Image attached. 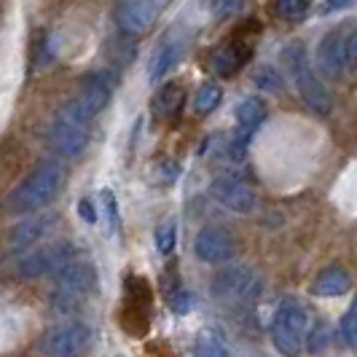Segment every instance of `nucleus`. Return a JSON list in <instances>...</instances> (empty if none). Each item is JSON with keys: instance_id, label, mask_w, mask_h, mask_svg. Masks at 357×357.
Masks as SVG:
<instances>
[{"instance_id": "1", "label": "nucleus", "mask_w": 357, "mask_h": 357, "mask_svg": "<svg viewBox=\"0 0 357 357\" xmlns=\"http://www.w3.org/2000/svg\"><path fill=\"white\" fill-rule=\"evenodd\" d=\"M65 185V169L56 161H46L38 169H33L27 178L19 183L17 188L6 197V213L11 215H27L38 213L43 207H49L54 199L59 197Z\"/></svg>"}, {"instance_id": "2", "label": "nucleus", "mask_w": 357, "mask_h": 357, "mask_svg": "<svg viewBox=\"0 0 357 357\" xmlns=\"http://www.w3.org/2000/svg\"><path fill=\"white\" fill-rule=\"evenodd\" d=\"M282 62H285V68L290 70V75H293L301 100H304L314 113L328 116L331 107H333V100H331V91L325 89V84L317 78V73L312 70V62H309V56H306L304 43H298V40H296V43H287L285 52H282Z\"/></svg>"}, {"instance_id": "3", "label": "nucleus", "mask_w": 357, "mask_h": 357, "mask_svg": "<svg viewBox=\"0 0 357 357\" xmlns=\"http://www.w3.org/2000/svg\"><path fill=\"white\" fill-rule=\"evenodd\" d=\"M309 328V314L306 306L298 298H282L277 312H274V325H271V341L280 349V355L296 357L301 352Z\"/></svg>"}, {"instance_id": "4", "label": "nucleus", "mask_w": 357, "mask_h": 357, "mask_svg": "<svg viewBox=\"0 0 357 357\" xmlns=\"http://www.w3.org/2000/svg\"><path fill=\"white\" fill-rule=\"evenodd\" d=\"M113 89H116V81L107 70H94L91 75L84 78V84L78 86L75 97H73L68 105L62 107L68 116L78 119L81 124H89L102 113L113 97Z\"/></svg>"}, {"instance_id": "5", "label": "nucleus", "mask_w": 357, "mask_h": 357, "mask_svg": "<svg viewBox=\"0 0 357 357\" xmlns=\"http://www.w3.org/2000/svg\"><path fill=\"white\" fill-rule=\"evenodd\" d=\"M261 277L248 266H229L213 280V296L223 304H250L261 293Z\"/></svg>"}, {"instance_id": "6", "label": "nucleus", "mask_w": 357, "mask_h": 357, "mask_svg": "<svg viewBox=\"0 0 357 357\" xmlns=\"http://www.w3.org/2000/svg\"><path fill=\"white\" fill-rule=\"evenodd\" d=\"M258 22L255 19H250V22H245V24H239V30H236V36L229 38L226 43H220L218 49L213 52V70L218 73V75H223V78H231V75H236V73L242 70L248 62H250L252 56V49H250V40L245 36H255L258 33Z\"/></svg>"}, {"instance_id": "7", "label": "nucleus", "mask_w": 357, "mask_h": 357, "mask_svg": "<svg viewBox=\"0 0 357 357\" xmlns=\"http://www.w3.org/2000/svg\"><path fill=\"white\" fill-rule=\"evenodd\" d=\"M49 145L56 156H65V159L81 156L89 145V124H81L78 119L59 110L49 126Z\"/></svg>"}, {"instance_id": "8", "label": "nucleus", "mask_w": 357, "mask_h": 357, "mask_svg": "<svg viewBox=\"0 0 357 357\" xmlns=\"http://www.w3.org/2000/svg\"><path fill=\"white\" fill-rule=\"evenodd\" d=\"M70 258H75V252L68 242H54V245H46V248H38L36 252L24 255L19 261L17 274L24 277V280H36V277H52L59 268L65 266Z\"/></svg>"}, {"instance_id": "9", "label": "nucleus", "mask_w": 357, "mask_h": 357, "mask_svg": "<svg viewBox=\"0 0 357 357\" xmlns=\"http://www.w3.org/2000/svg\"><path fill=\"white\" fill-rule=\"evenodd\" d=\"M91 344V331L84 322H65L49 331L43 339V352L49 357H81Z\"/></svg>"}, {"instance_id": "10", "label": "nucleus", "mask_w": 357, "mask_h": 357, "mask_svg": "<svg viewBox=\"0 0 357 357\" xmlns=\"http://www.w3.org/2000/svg\"><path fill=\"white\" fill-rule=\"evenodd\" d=\"M210 194H213L226 210L239 213V215L252 213L255 204H258L255 191H252L250 185L239 178V175H218V178L210 183Z\"/></svg>"}, {"instance_id": "11", "label": "nucleus", "mask_w": 357, "mask_h": 357, "mask_svg": "<svg viewBox=\"0 0 357 357\" xmlns=\"http://www.w3.org/2000/svg\"><path fill=\"white\" fill-rule=\"evenodd\" d=\"M234 250H236V242L226 229H218V226H207L197 234V242H194V252L202 264H226L231 261Z\"/></svg>"}, {"instance_id": "12", "label": "nucleus", "mask_w": 357, "mask_h": 357, "mask_svg": "<svg viewBox=\"0 0 357 357\" xmlns=\"http://www.w3.org/2000/svg\"><path fill=\"white\" fill-rule=\"evenodd\" d=\"M54 277H56V290L54 293H65L73 298H81L84 293H89L94 287V280H97L94 266L89 261H81V258H70Z\"/></svg>"}, {"instance_id": "13", "label": "nucleus", "mask_w": 357, "mask_h": 357, "mask_svg": "<svg viewBox=\"0 0 357 357\" xmlns=\"http://www.w3.org/2000/svg\"><path fill=\"white\" fill-rule=\"evenodd\" d=\"M156 11L148 8L143 0H119L116 3V19H119V27L129 33V36H137L145 33L153 22H156Z\"/></svg>"}, {"instance_id": "14", "label": "nucleus", "mask_w": 357, "mask_h": 357, "mask_svg": "<svg viewBox=\"0 0 357 357\" xmlns=\"http://www.w3.org/2000/svg\"><path fill=\"white\" fill-rule=\"evenodd\" d=\"M183 102H185L183 84H180V81H169V84H164V86L153 94L151 110H153V116H156L159 121L172 124V121H178L180 113H183Z\"/></svg>"}, {"instance_id": "15", "label": "nucleus", "mask_w": 357, "mask_h": 357, "mask_svg": "<svg viewBox=\"0 0 357 357\" xmlns=\"http://www.w3.org/2000/svg\"><path fill=\"white\" fill-rule=\"evenodd\" d=\"M317 68L328 78H339L344 73V36L328 33L317 46Z\"/></svg>"}, {"instance_id": "16", "label": "nucleus", "mask_w": 357, "mask_h": 357, "mask_svg": "<svg viewBox=\"0 0 357 357\" xmlns=\"http://www.w3.org/2000/svg\"><path fill=\"white\" fill-rule=\"evenodd\" d=\"M185 52L183 40H175V38H164L156 52L151 56V68H148V78L151 81H161L169 70H175L180 62V56Z\"/></svg>"}, {"instance_id": "17", "label": "nucleus", "mask_w": 357, "mask_h": 357, "mask_svg": "<svg viewBox=\"0 0 357 357\" xmlns=\"http://www.w3.org/2000/svg\"><path fill=\"white\" fill-rule=\"evenodd\" d=\"M352 285V277H349V271L341 266H328L322 271L320 277L314 280V296H322V298H336V296H344L347 290Z\"/></svg>"}, {"instance_id": "18", "label": "nucleus", "mask_w": 357, "mask_h": 357, "mask_svg": "<svg viewBox=\"0 0 357 357\" xmlns=\"http://www.w3.org/2000/svg\"><path fill=\"white\" fill-rule=\"evenodd\" d=\"M52 226V218H36V220H24V223H17L11 234H8V245L14 250H22V248H30L36 245L43 234L49 231Z\"/></svg>"}, {"instance_id": "19", "label": "nucleus", "mask_w": 357, "mask_h": 357, "mask_svg": "<svg viewBox=\"0 0 357 357\" xmlns=\"http://www.w3.org/2000/svg\"><path fill=\"white\" fill-rule=\"evenodd\" d=\"M264 119H266V102L261 97H248V100H242L239 107H236V124H239L242 132H248V135H252Z\"/></svg>"}, {"instance_id": "20", "label": "nucleus", "mask_w": 357, "mask_h": 357, "mask_svg": "<svg viewBox=\"0 0 357 357\" xmlns=\"http://www.w3.org/2000/svg\"><path fill=\"white\" fill-rule=\"evenodd\" d=\"M194 355L197 357H229V349H226V341L220 339L215 331H204L197 339Z\"/></svg>"}, {"instance_id": "21", "label": "nucleus", "mask_w": 357, "mask_h": 357, "mask_svg": "<svg viewBox=\"0 0 357 357\" xmlns=\"http://www.w3.org/2000/svg\"><path fill=\"white\" fill-rule=\"evenodd\" d=\"M220 100H223V91H220V86H215V84H204V86L197 91L194 107H197L199 116H210L213 110H218Z\"/></svg>"}, {"instance_id": "22", "label": "nucleus", "mask_w": 357, "mask_h": 357, "mask_svg": "<svg viewBox=\"0 0 357 357\" xmlns=\"http://www.w3.org/2000/svg\"><path fill=\"white\" fill-rule=\"evenodd\" d=\"M309 6L312 0H271V11L282 19H301Z\"/></svg>"}, {"instance_id": "23", "label": "nucleus", "mask_w": 357, "mask_h": 357, "mask_svg": "<svg viewBox=\"0 0 357 357\" xmlns=\"http://www.w3.org/2000/svg\"><path fill=\"white\" fill-rule=\"evenodd\" d=\"M175 242H178V226H175V220L161 223L159 229H156V250L161 255H169V252L175 250Z\"/></svg>"}, {"instance_id": "24", "label": "nucleus", "mask_w": 357, "mask_h": 357, "mask_svg": "<svg viewBox=\"0 0 357 357\" xmlns=\"http://www.w3.org/2000/svg\"><path fill=\"white\" fill-rule=\"evenodd\" d=\"M252 81H255V86L261 91H282V78H280V73L274 70V68H268V65L258 68Z\"/></svg>"}, {"instance_id": "25", "label": "nucleus", "mask_w": 357, "mask_h": 357, "mask_svg": "<svg viewBox=\"0 0 357 357\" xmlns=\"http://www.w3.org/2000/svg\"><path fill=\"white\" fill-rule=\"evenodd\" d=\"M248 143H250V135L248 132H234L231 140L226 143V156L231 161H242L245 159V153H248Z\"/></svg>"}, {"instance_id": "26", "label": "nucleus", "mask_w": 357, "mask_h": 357, "mask_svg": "<svg viewBox=\"0 0 357 357\" xmlns=\"http://www.w3.org/2000/svg\"><path fill=\"white\" fill-rule=\"evenodd\" d=\"M100 199H102V210H105V218H107V231L113 234L119 229V204H116V197H113L110 188H105L100 194Z\"/></svg>"}, {"instance_id": "27", "label": "nucleus", "mask_w": 357, "mask_h": 357, "mask_svg": "<svg viewBox=\"0 0 357 357\" xmlns=\"http://www.w3.org/2000/svg\"><path fill=\"white\" fill-rule=\"evenodd\" d=\"M328 341H331V331H328V325H314L312 328V333H309V341H306V347H309V352H322L325 347H328Z\"/></svg>"}, {"instance_id": "28", "label": "nucleus", "mask_w": 357, "mask_h": 357, "mask_svg": "<svg viewBox=\"0 0 357 357\" xmlns=\"http://www.w3.org/2000/svg\"><path fill=\"white\" fill-rule=\"evenodd\" d=\"M357 314H355V306L352 309H347V314L341 317L339 322V331H341V336H344V341L349 344V347H355V341H357Z\"/></svg>"}, {"instance_id": "29", "label": "nucleus", "mask_w": 357, "mask_h": 357, "mask_svg": "<svg viewBox=\"0 0 357 357\" xmlns=\"http://www.w3.org/2000/svg\"><path fill=\"white\" fill-rule=\"evenodd\" d=\"M357 56V36L355 30H349L347 36H344V68L347 70H355V59Z\"/></svg>"}, {"instance_id": "30", "label": "nucleus", "mask_w": 357, "mask_h": 357, "mask_svg": "<svg viewBox=\"0 0 357 357\" xmlns=\"http://www.w3.org/2000/svg\"><path fill=\"white\" fill-rule=\"evenodd\" d=\"M191 304H194V298H191V293H188V290H180V293L172 296V309H175L178 314H188Z\"/></svg>"}, {"instance_id": "31", "label": "nucleus", "mask_w": 357, "mask_h": 357, "mask_svg": "<svg viewBox=\"0 0 357 357\" xmlns=\"http://www.w3.org/2000/svg\"><path fill=\"white\" fill-rule=\"evenodd\" d=\"M355 0H325L320 6V17H328V14H336V11H344L349 8Z\"/></svg>"}, {"instance_id": "32", "label": "nucleus", "mask_w": 357, "mask_h": 357, "mask_svg": "<svg viewBox=\"0 0 357 357\" xmlns=\"http://www.w3.org/2000/svg\"><path fill=\"white\" fill-rule=\"evenodd\" d=\"M78 215H81L86 223H97V213H94V204H91L89 199H81V202H78Z\"/></svg>"}, {"instance_id": "33", "label": "nucleus", "mask_w": 357, "mask_h": 357, "mask_svg": "<svg viewBox=\"0 0 357 357\" xmlns=\"http://www.w3.org/2000/svg\"><path fill=\"white\" fill-rule=\"evenodd\" d=\"M143 3L148 6V8H153L156 14H161L164 8H169V6H172V0H143Z\"/></svg>"}]
</instances>
